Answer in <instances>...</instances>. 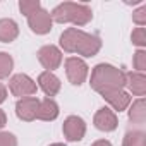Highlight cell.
<instances>
[{"instance_id":"obj_2","label":"cell","mask_w":146,"mask_h":146,"mask_svg":"<svg viewBox=\"0 0 146 146\" xmlns=\"http://www.w3.org/2000/svg\"><path fill=\"white\" fill-rule=\"evenodd\" d=\"M60 46L67 53H78L83 57H95L102 48V40L96 35L69 28L60 35Z\"/></svg>"},{"instance_id":"obj_18","label":"cell","mask_w":146,"mask_h":146,"mask_svg":"<svg viewBox=\"0 0 146 146\" xmlns=\"http://www.w3.org/2000/svg\"><path fill=\"white\" fill-rule=\"evenodd\" d=\"M41 5H40V2L38 0H21L19 2V9H21V12L28 17L29 14H33L35 11H38Z\"/></svg>"},{"instance_id":"obj_6","label":"cell","mask_w":146,"mask_h":146,"mask_svg":"<svg viewBox=\"0 0 146 146\" xmlns=\"http://www.w3.org/2000/svg\"><path fill=\"white\" fill-rule=\"evenodd\" d=\"M28 24H29V28H31L33 33H36V35H46V33H50L53 21H52L50 12H46L45 9L40 7L38 11H35L33 14L28 16Z\"/></svg>"},{"instance_id":"obj_26","label":"cell","mask_w":146,"mask_h":146,"mask_svg":"<svg viewBox=\"0 0 146 146\" xmlns=\"http://www.w3.org/2000/svg\"><path fill=\"white\" fill-rule=\"evenodd\" d=\"M50 146H65V144H62V143H53V144H50Z\"/></svg>"},{"instance_id":"obj_10","label":"cell","mask_w":146,"mask_h":146,"mask_svg":"<svg viewBox=\"0 0 146 146\" xmlns=\"http://www.w3.org/2000/svg\"><path fill=\"white\" fill-rule=\"evenodd\" d=\"M93 124L96 129L103 131V132H112L117 129V115L113 110H110L108 107H103L100 108L96 113H95V119H93Z\"/></svg>"},{"instance_id":"obj_11","label":"cell","mask_w":146,"mask_h":146,"mask_svg":"<svg viewBox=\"0 0 146 146\" xmlns=\"http://www.w3.org/2000/svg\"><path fill=\"white\" fill-rule=\"evenodd\" d=\"M38 84H40V88L43 90V93L48 98L55 96L60 91V79L53 74V72H48V70L41 72V74L38 76Z\"/></svg>"},{"instance_id":"obj_15","label":"cell","mask_w":146,"mask_h":146,"mask_svg":"<svg viewBox=\"0 0 146 146\" xmlns=\"http://www.w3.org/2000/svg\"><path fill=\"white\" fill-rule=\"evenodd\" d=\"M129 119L134 122V124H144L146 120V103L143 98L136 100L131 108H129Z\"/></svg>"},{"instance_id":"obj_20","label":"cell","mask_w":146,"mask_h":146,"mask_svg":"<svg viewBox=\"0 0 146 146\" xmlns=\"http://www.w3.org/2000/svg\"><path fill=\"white\" fill-rule=\"evenodd\" d=\"M131 40H132L134 45H137L141 48L146 46V29L144 28H136L132 31V35H131Z\"/></svg>"},{"instance_id":"obj_17","label":"cell","mask_w":146,"mask_h":146,"mask_svg":"<svg viewBox=\"0 0 146 146\" xmlns=\"http://www.w3.org/2000/svg\"><path fill=\"white\" fill-rule=\"evenodd\" d=\"M12 67H14L12 57L5 52H0V79L9 78V74L12 72Z\"/></svg>"},{"instance_id":"obj_9","label":"cell","mask_w":146,"mask_h":146,"mask_svg":"<svg viewBox=\"0 0 146 146\" xmlns=\"http://www.w3.org/2000/svg\"><path fill=\"white\" fill-rule=\"evenodd\" d=\"M38 105H40V100L35 98V96H26V98H21L17 103H16V113L21 120L24 122H31L36 119V112H38Z\"/></svg>"},{"instance_id":"obj_14","label":"cell","mask_w":146,"mask_h":146,"mask_svg":"<svg viewBox=\"0 0 146 146\" xmlns=\"http://www.w3.org/2000/svg\"><path fill=\"white\" fill-rule=\"evenodd\" d=\"M19 28L17 23L12 19H0V41L2 43H11L17 38Z\"/></svg>"},{"instance_id":"obj_13","label":"cell","mask_w":146,"mask_h":146,"mask_svg":"<svg viewBox=\"0 0 146 146\" xmlns=\"http://www.w3.org/2000/svg\"><path fill=\"white\" fill-rule=\"evenodd\" d=\"M58 117V105L55 100L52 98H45V100H40V105H38V112H36V119L40 120H55Z\"/></svg>"},{"instance_id":"obj_22","label":"cell","mask_w":146,"mask_h":146,"mask_svg":"<svg viewBox=\"0 0 146 146\" xmlns=\"http://www.w3.org/2000/svg\"><path fill=\"white\" fill-rule=\"evenodd\" d=\"M0 146H17V139L12 132H0Z\"/></svg>"},{"instance_id":"obj_3","label":"cell","mask_w":146,"mask_h":146,"mask_svg":"<svg viewBox=\"0 0 146 146\" xmlns=\"http://www.w3.org/2000/svg\"><path fill=\"white\" fill-rule=\"evenodd\" d=\"M52 21L55 23H72L76 26H86L93 19V11L86 4H74V2H64L58 4L52 11Z\"/></svg>"},{"instance_id":"obj_16","label":"cell","mask_w":146,"mask_h":146,"mask_svg":"<svg viewBox=\"0 0 146 146\" xmlns=\"http://www.w3.org/2000/svg\"><path fill=\"white\" fill-rule=\"evenodd\" d=\"M122 146H146V134L139 129L129 131L124 136V143Z\"/></svg>"},{"instance_id":"obj_24","label":"cell","mask_w":146,"mask_h":146,"mask_svg":"<svg viewBox=\"0 0 146 146\" xmlns=\"http://www.w3.org/2000/svg\"><path fill=\"white\" fill-rule=\"evenodd\" d=\"M91 146H112V143L107 141V139H100V141H95Z\"/></svg>"},{"instance_id":"obj_21","label":"cell","mask_w":146,"mask_h":146,"mask_svg":"<svg viewBox=\"0 0 146 146\" xmlns=\"http://www.w3.org/2000/svg\"><path fill=\"white\" fill-rule=\"evenodd\" d=\"M132 21H134L139 28H143V26L146 24V5H143V7H139L137 11L132 12Z\"/></svg>"},{"instance_id":"obj_12","label":"cell","mask_w":146,"mask_h":146,"mask_svg":"<svg viewBox=\"0 0 146 146\" xmlns=\"http://www.w3.org/2000/svg\"><path fill=\"white\" fill-rule=\"evenodd\" d=\"M125 86L136 96H144L146 93V76L143 72H125Z\"/></svg>"},{"instance_id":"obj_4","label":"cell","mask_w":146,"mask_h":146,"mask_svg":"<svg viewBox=\"0 0 146 146\" xmlns=\"http://www.w3.org/2000/svg\"><path fill=\"white\" fill-rule=\"evenodd\" d=\"M65 74H67V79L74 86H81L88 78V65L83 58L69 57L65 60Z\"/></svg>"},{"instance_id":"obj_25","label":"cell","mask_w":146,"mask_h":146,"mask_svg":"<svg viewBox=\"0 0 146 146\" xmlns=\"http://www.w3.org/2000/svg\"><path fill=\"white\" fill-rule=\"evenodd\" d=\"M5 124H7V117H5V112H4V110H0V129H2Z\"/></svg>"},{"instance_id":"obj_23","label":"cell","mask_w":146,"mask_h":146,"mask_svg":"<svg viewBox=\"0 0 146 146\" xmlns=\"http://www.w3.org/2000/svg\"><path fill=\"white\" fill-rule=\"evenodd\" d=\"M5 98H7V88H5L2 83H0V103H4Z\"/></svg>"},{"instance_id":"obj_1","label":"cell","mask_w":146,"mask_h":146,"mask_svg":"<svg viewBox=\"0 0 146 146\" xmlns=\"http://www.w3.org/2000/svg\"><path fill=\"white\" fill-rule=\"evenodd\" d=\"M91 88L100 93L108 105L122 112L131 105V95L124 91L125 88V72L110 65V64H98L91 72Z\"/></svg>"},{"instance_id":"obj_7","label":"cell","mask_w":146,"mask_h":146,"mask_svg":"<svg viewBox=\"0 0 146 146\" xmlns=\"http://www.w3.org/2000/svg\"><path fill=\"white\" fill-rule=\"evenodd\" d=\"M38 60L48 72H52V70L60 67V64H62V52L57 46H53V45H45V46H41L38 50Z\"/></svg>"},{"instance_id":"obj_19","label":"cell","mask_w":146,"mask_h":146,"mask_svg":"<svg viewBox=\"0 0 146 146\" xmlns=\"http://www.w3.org/2000/svg\"><path fill=\"white\" fill-rule=\"evenodd\" d=\"M134 67H136V72H143L146 70V52L141 48L134 53Z\"/></svg>"},{"instance_id":"obj_8","label":"cell","mask_w":146,"mask_h":146,"mask_svg":"<svg viewBox=\"0 0 146 146\" xmlns=\"http://www.w3.org/2000/svg\"><path fill=\"white\" fill-rule=\"evenodd\" d=\"M62 131L69 141H81L86 134V122L78 115H70L64 120Z\"/></svg>"},{"instance_id":"obj_5","label":"cell","mask_w":146,"mask_h":146,"mask_svg":"<svg viewBox=\"0 0 146 146\" xmlns=\"http://www.w3.org/2000/svg\"><path fill=\"white\" fill-rule=\"evenodd\" d=\"M9 90L14 96L26 98V96H31L36 93V83L26 74H16L9 81Z\"/></svg>"}]
</instances>
